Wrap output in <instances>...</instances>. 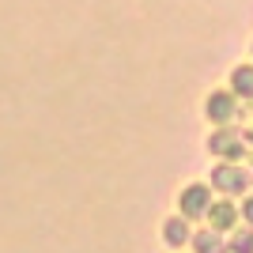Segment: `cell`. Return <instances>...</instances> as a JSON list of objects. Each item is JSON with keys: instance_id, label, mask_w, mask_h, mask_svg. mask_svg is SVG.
<instances>
[{"instance_id": "cell-1", "label": "cell", "mask_w": 253, "mask_h": 253, "mask_svg": "<svg viewBox=\"0 0 253 253\" xmlns=\"http://www.w3.org/2000/svg\"><path fill=\"white\" fill-rule=\"evenodd\" d=\"M211 208V185H204V181H193V185H185L178 197V215L181 219H204Z\"/></svg>"}, {"instance_id": "cell-2", "label": "cell", "mask_w": 253, "mask_h": 253, "mask_svg": "<svg viewBox=\"0 0 253 253\" xmlns=\"http://www.w3.org/2000/svg\"><path fill=\"white\" fill-rule=\"evenodd\" d=\"M250 174H246L238 163H219V167L211 170V189H219V193H227V197H238V193L250 185Z\"/></svg>"}, {"instance_id": "cell-3", "label": "cell", "mask_w": 253, "mask_h": 253, "mask_svg": "<svg viewBox=\"0 0 253 253\" xmlns=\"http://www.w3.org/2000/svg\"><path fill=\"white\" fill-rule=\"evenodd\" d=\"M204 117L227 128L234 117H238V98H234L231 91H211V95L204 98Z\"/></svg>"}, {"instance_id": "cell-4", "label": "cell", "mask_w": 253, "mask_h": 253, "mask_svg": "<svg viewBox=\"0 0 253 253\" xmlns=\"http://www.w3.org/2000/svg\"><path fill=\"white\" fill-rule=\"evenodd\" d=\"M208 151H211V155H219L223 163H234V159H242V151H246L242 132H234V128H219V132L208 140Z\"/></svg>"}, {"instance_id": "cell-5", "label": "cell", "mask_w": 253, "mask_h": 253, "mask_svg": "<svg viewBox=\"0 0 253 253\" xmlns=\"http://www.w3.org/2000/svg\"><path fill=\"white\" fill-rule=\"evenodd\" d=\"M204 219L211 223V231H231L234 227V219H238V204L234 201H211V208H208V215Z\"/></svg>"}, {"instance_id": "cell-6", "label": "cell", "mask_w": 253, "mask_h": 253, "mask_svg": "<svg viewBox=\"0 0 253 253\" xmlns=\"http://www.w3.org/2000/svg\"><path fill=\"white\" fill-rule=\"evenodd\" d=\"M163 238H167V246H174V250H181V246L193 238L189 231V219H181V215H170L167 223H163Z\"/></svg>"}, {"instance_id": "cell-7", "label": "cell", "mask_w": 253, "mask_h": 253, "mask_svg": "<svg viewBox=\"0 0 253 253\" xmlns=\"http://www.w3.org/2000/svg\"><path fill=\"white\" fill-rule=\"evenodd\" d=\"M231 95L238 98H253V64H238L231 72Z\"/></svg>"}, {"instance_id": "cell-8", "label": "cell", "mask_w": 253, "mask_h": 253, "mask_svg": "<svg viewBox=\"0 0 253 253\" xmlns=\"http://www.w3.org/2000/svg\"><path fill=\"white\" fill-rule=\"evenodd\" d=\"M189 242L197 253H227V242L219 238V231H197Z\"/></svg>"}, {"instance_id": "cell-9", "label": "cell", "mask_w": 253, "mask_h": 253, "mask_svg": "<svg viewBox=\"0 0 253 253\" xmlns=\"http://www.w3.org/2000/svg\"><path fill=\"white\" fill-rule=\"evenodd\" d=\"M227 253H253V231L234 234V242L227 246Z\"/></svg>"}, {"instance_id": "cell-10", "label": "cell", "mask_w": 253, "mask_h": 253, "mask_svg": "<svg viewBox=\"0 0 253 253\" xmlns=\"http://www.w3.org/2000/svg\"><path fill=\"white\" fill-rule=\"evenodd\" d=\"M242 219L253 223V197H250V201H242Z\"/></svg>"}, {"instance_id": "cell-11", "label": "cell", "mask_w": 253, "mask_h": 253, "mask_svg": "<svg viewBox=\"0 0 253 253\" xmlns=\"http://www.w3.org/2000/svg\"><path fill=\"white\" fill-rule=\"evenodd\" d=\"M242 140H253V128H250V132H242Z\"/></svg>"}]
</instances>
